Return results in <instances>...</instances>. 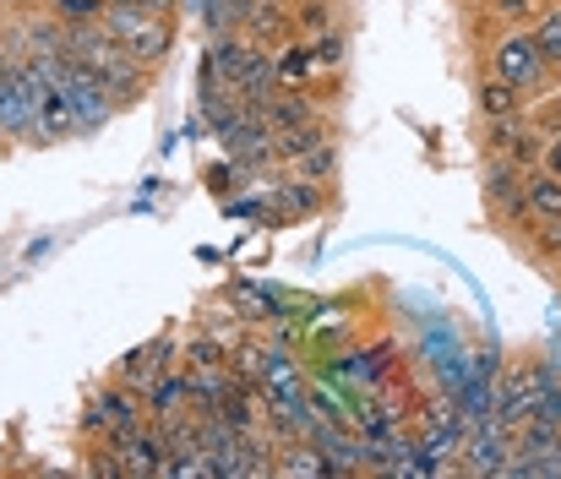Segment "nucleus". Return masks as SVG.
Segmentation results:
<instances>
[{"mask_svg":"<svg viewBox=\"0 0 561 479\" xmlns=\"http://www.w3.org/2000/svg\"><path fill=\"white\" fill-rule=\"evenodd\" d=\"M66 49H71V60H82L93 77H104V82L115 88V99H137V88H142V60H137L104 22H71V27H66Z\"/></svg>","mask_w":561,"mask_h":479,"instance_id":"1","label":"nucleus"},{"mask_svg":"<svg viewBox=\"0 0 561 479\" xmlns=\"http://www.w3.org/2000/svg\"><path fill=\"white\" fill-rule=\"evenodd\" d=\"M207 66L213 71H224L256 110L278 93V66L267 60V49H256V44H245V38H234V33H224V38H213V49H207Z\"/></svg>","mask_w":561,"mask_h":479,"instance_id":"2","label":"nucleus"},{"mask_svg":"<svg viewBox=\"0 0 561 479\" xmlns=\"http://www.w3.org/2000/svg\"><path fill=\"white\" fill-rule=\"evenodd\" d=\"M142 66H153V60H164L170 55V16L164 11H142V5H131V0H104V16H99Z\"/></svg>","mask_w":561,"mask_h":479,"instance_id":"3","label":"nucleus"},{"mask_svg":"<svg viewBox=\"0 0 561 479\" xmlns=\"http://www.w3.org/2000/svg\"><path fill=\"white\" fill-rule=\"evenodd\" d=\"M557 376L546 370V365H535V370H513L502 387H496V420L507 425V431H518V425H529L535 420V403H540V392L551 387Z\"/></svg>","mask_w":561,"mask_h":479,"instance_id":"4","label":"nucleus"},{"mask_svg":"<svg viewBox=\"0 0 561 479\" xmlns=\"http://www.w3.org/2000/svg\"><path fill=\"white\" fill-rule=\"evenodd\" d=\"M82 420H88V431H99L104 442H115V436H126V431L148 425V409H142L137 387H126V392H93Z\"/></svg>","mask_w":561,"mask_h":479,"instance_id":"5","label":"nucleus"},{"mask_svg":"<svg viewBox=\"0 0 561 479\" xmlns=\"http://www.w3.org/2000/svg\"><path fill=\"white\" fill-rule=\"evenodd\" d=\"M540 71H546V55H540V38H535V33H513V38H502V49H496V77H502V82L529 88Z\"/></svg>","mask_w":561,"mask_h":479,"instance_id":"6","label":"nucleus"},{"mask_svg":"<svg viewBox=\"0 0 561 479\" xmlns=\"http://www.w3.org/2000/svg\"><path fill=\"white\" fill-rule=\"evenodd\" d=\"M256 392H262V398H300V392H311V387H306V376H300V360H295L284 343L262 349V376H256Z\"/></svg>","mask_w":561,"mask_h":479,"instance_id":"7","label":"nucleus"},{"mask_svg":"<svg viewBox=\"0 0 561 479\" xmlns=\"http://www.w3.org/2000/svg\"><path fill=\"white\" fill-rule=\"evenodd\" d=\"M485 196H491V207H496V213L518 218V213L529 207L524 163H518V159H496V163H491V174H485Z\"/></svg>","mask_w":561,"mask_h":479,"instance_id":"8","label":"nucleus"},{"mask_svg":"<svg viewBox=\"0 0 561 479\" xmlns=\"http://www.w3.org/2000/svg\"><path fill=\"white\" fill-rule=\"evenodd\" d=\"M77 132H82L77 110L66 104V93H60V88H49V93H44V104H38V142H60V137H77Z\"/></svg>","mask_w":561,"mask_h":479,"instance_id":"9","label":"nucleus"},{"mask_svg":"<svg viewBox=\"0 0 561 479\" xmlns=\"http://www.w3.org/2000/svg\"><path fill=\"white\" fill-rule=\"evenodd\" d=\"M181 409H191V381L175 376V370H159V376L148 381V414H153V420H170V414H181Z\"/></svg>","mask_w":561,"mask_h":479,"instance_id":"10","label":"nucleus"},{"mask_svg":"<svg viewBox=\"0 0 561 479\" xmlns=\"http://www.w3.org/2000/svg\"><path fill=\"white\" fill-rule=\"evenodd\" d=\"M170 354H175V349H170L164 338H159V343H142L137 354H126V365H121V376H126V387H137V392H148V381H153V376H159V370L170 365Z\"/></svg>","mask_w":561,"mask_h":479,"instance_id":"11","label":"nucleus"},{"mask_svg":"<svg viewBox=\"0 0 561 479\" xmlns=\"http://www.w3.org/2000/svg\"><path fill=\"white\" fill-rule=\"evenodd\" d=\"M273 475H317V479H333V464L322 458V447L311 442V447H295V453H284V458H273Z\"/></svg>","mask_w":561,"mask_h":479,"instance_id":"12","label":"nucleus"},{"mask_svg":"<svg viewBox=\"0 0 561 479\" xmlns=\"http://www.w3.org/2000/svg\"><path fill=\"white\" fill-rule=\"evenodd\" d=\"M245 11H251V0H202V22L224 38V33H234V27H245Z\"/></svg>","mask_w":561,"mask_h":479,"instance_id":"13","label":"nucleus"},{"mask_svg":"<svg viewBox=\"0 0 561 479\" xmlns=\"http://www.w3.org/2000/svg\"><path fill=\"white\" fill-rule=\"evenodd\" d=\"M529 213H540V218H561V174H540V180H529Z\"/></svg>","mask_w":561,"mask_h":479,"instance_id":"14","label":"nucleus"},{"mask_svg":"<svg viewBox=\"0 0 561 479\" xmlns=\"http://www.w3.org/2000/svg\"><path fill=\"white\" fill-rule=\"evenodd\" d=\"M480 104H485V115H496V121H502V115H513L518 93H513V82H502V77H496V82L480 93Z\"/></svg>","mask_w":561,"mask_h":479,"instance_id":"15","label":"nucleus"},{"mask_svg":"<svg viewBox=\"0 0 561 479\" xmlns=\"http://www.w3.org/2000/svg\"><path fill=\"white\" fill-rule=\"evenodd\" d=\"M55 11L66 16V27L71 22H99L104 16V0H55Z\"/></svg>","mask_w":561,"mask_h":479,"instance_id":"16","label":"nucleus"},{"mask_svg":"<svg viewBox=\"0 0 561 479\" xmlns=\"http://www.w3.org/2000/svg\"><path fill=\"white\" fill-rule=\"evenodd\" d=\"M317 207V191L311 185H284L278 191V213H311Z\"/></svg>","mask_w":561,"mask_h":479,"instance_id":"17","label":"nucleus"},{"mask_svg":"<svg viewBox=\"0 0 561 479\" xmlns=\"http://www.w3.org/2000/svg\"><path fill=\"white\" fill-rule=\"evenodd\" d=\"M535 38H540V55H546V60H561V11H551V16L540 22Z\"/></svg>","mask_w":561,"mask_h":479,"instance_id":"18","label":"nucleus"},{"mask_svg":"<svg viewBox=\"0 0 561 479\" xmlns=\"http://www.w3.org/2000/svg\"><path fill=\"white\" fill-rule=\"evenodd\" d=\"M311 60H317L311 49H289V55L278 60V77H284V82H300V77L311 71Z\"/></svg>","mask_w":561,"mask_h":479,"instance_id":"19","label":"nucleus"},{"mask_svg":"<svg viewBox=\"0 0 561 479\" xmlns=\"http://www.w3.org/2000/svg\"><path fill=\"white\" fill-rule=\"evenodd\" d=\"M328 169H333V148H328V142H322V148H311V153L300 159V174H311V180H322Z\"/></svg>","mask_w":561,"mask_h":479,"instance_id":"20","label":"nucleus"},{"mask_svg":"<svg viewBox=\"0 0 561 479\" xmlns=\"http://www.w3.org/2000/svg\"><path fill=\"white\" fill-rule=\"evenodd\" d=\"M93 475L121 479V475H126V464H121V453H104V458H93Z\"/></svg>","mask_w":561,"mask_h":479,"instance_id":"21","label":"nucleus"},{"mask_svg":"<svg viewBox=\"0 0 561 479\" xmlns=\"http://www.w3.org/2000/svg\"><path fill=\"white\" fill-rule=\"evenodd\" d=\"M339 55H344V38H333V33H328V38L317 44V60H339Z\"/></svg>","mask_w":561,"mask_h":479,"instance_id":"22","label":"nucleus"},{"mask_svg":"<svg viewBox=\"0 0 561 479\" xmlns=\"http://www.w3.org/2000/svg\"><path fill=\"white\" fill-rule=\"evenodd\" d=\"M131 5H142V11H164V16L175 11V0H131Z\"/></svg>","mask_w":561,"mask_h":479,"instance_id":"23","label":"nucleus"},{"mask_svg":"<svg viewBox=\"0 0 561 479\" xmlns=\"http://www.w3.org/2000/svg\"><path fill=\"white\" fill-rule=\"evenodd\" d=\"M524 5H529V0H496V11H507V16H518Z\"/></svg>","mask_w":561,"mask_h":479,"instance_id":"24","label":"nucleus"},{"mask_svg":"<svg viewBox=\"0 0 561 479\" xmlns=\"http://www.w3.org/2000/svg\"><path fill=\"white\" fill-rule=\"evenodd\" d=\"M5 71H11V60H5V55H0V82H5Z\"/></svg>","mask_w":561,"mask_h":479,"instance_id":"25","label":"nucleus"}]
</instances>
